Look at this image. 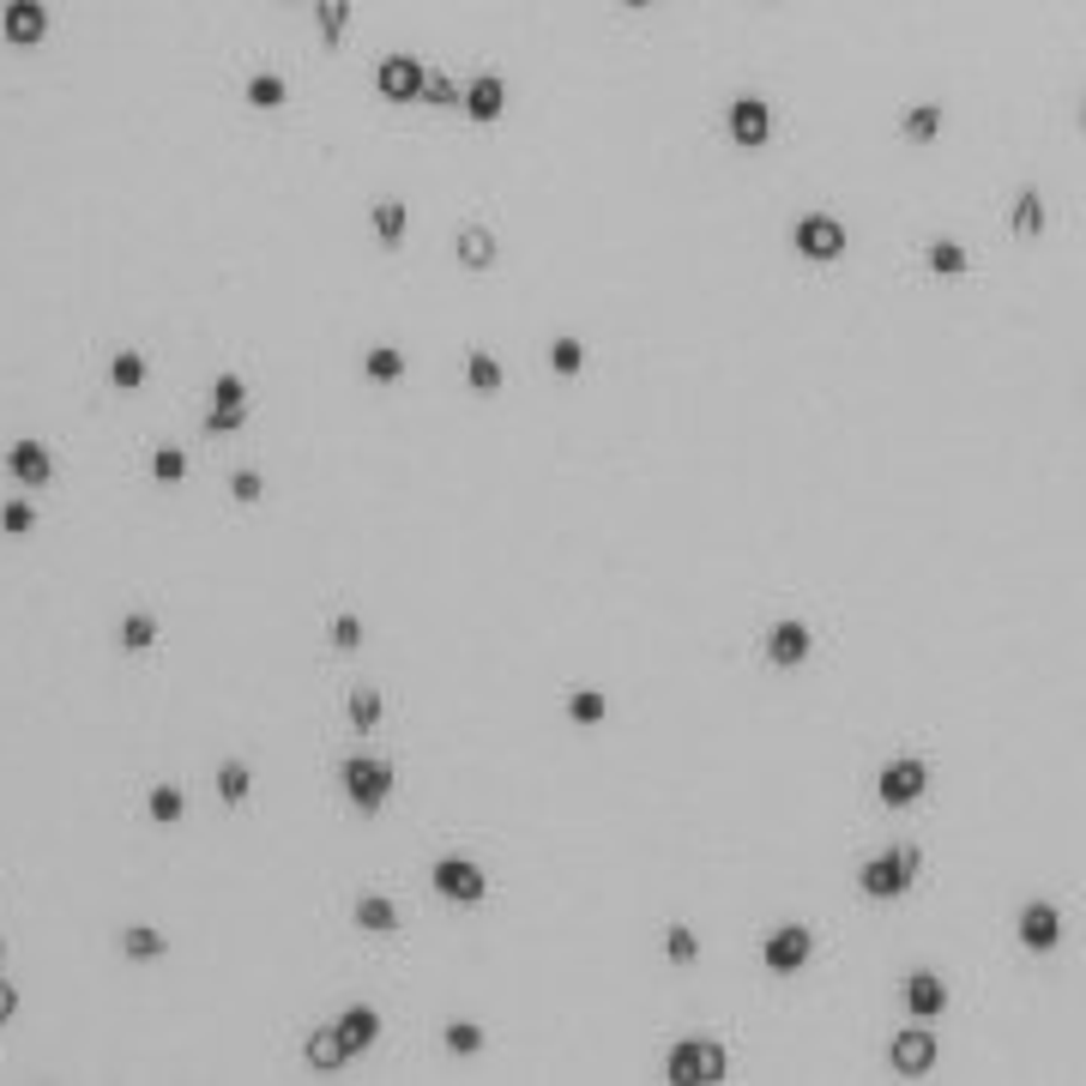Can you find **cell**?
Returning a JSON list of instances; mask_svg holds the SVG:
<instances>
[{"label": "cell", "instance_id": "6da1fadb", "mask_svg": "<svg viewBox=\"0 0 1086 1086\" xmlns=\"http://www.w3.org/2000/svg\"><path fill=\"white\" fill-rule=\"evenodd\" d=\"M917 869H924V851H917V845L881 851V857H869V864L857 869V893H864V900H881V905H893V900H900V893H912Z\"/></svg>", "mask_w": 1086, "mask_h": 1086}, {"label": "cell", "instance_id": "7a4b0ae2", "mask_svg": "<svg viewBox=\"0 0 1086 1086\" xmlns=\"http://www.w3.org/2000/svg\"><path fill=\"white\" fill-rule=\"evenodd\" d=\"M670 1086H719L731 1074V1057H724L719 1038H676L664 1057Z\"/></svg>", "mask_w": 1086, "mask_h": 1086}, {"label": "cell", "instance_id": "3957f363", "mask_svg": "<svg viewBox=\"0 0 1086 1086\" xmlns=\"http://www.w3.org/2000/svg\"><path fill=\"white\" fill-rule=\"evenodd\" d=\"M339 785H344V797H351V809L380 815V809H387V797H393V760H380V755H351V760L339 767Z\"/></svg>", "mask_w": 1086, "mask_h": 1086}, {"label": "cell", "instance_id": "277c9868", "mask_svg": "<svg viewBox=\"0 0 1086 1086\" xmlns=\"http://www.w3.org/2000/svg\"><path fill=\"white\" fill-rule=\"evenodd\" d=\"M429 881H435V893H441L447 905H484V893H489V876H484V864L477 857H435V869H429Z\"/></svg>", "mask_w": 1086, "mask_h": 1086}, {"label": "cell", "instance_id": "5b68a950", "mask_svg": "<svg viewBox=\"0 0 1086 1086\" xmlns=\"http://www.w3.org/2000/svg\"><path fill=\"white\" fill-rule=\"evenodd\" d=\"M791 248L815 266L839 260V254H845V223H839L833 211H803V218L791 223Z\"/></svg>", "mask_w": 1086, "mask_h": 1086}, {"label": "cell", "instance_id": "8992f818", "mask_svg": "<svg viewBox=\"0 0 1086 1086\" xmlns=\"http://www.w3.org/2000/svg\"><path fill=\"white\" fill-rule=\"evenodd\" d=\"M809 954H815V929L809 924H779L767 942H760V966H767L772 978L803 972V966H809Z\"/></svg>", "mask_w": 1086, "mask_h": 1086}, {"label": "cell", "instance_id": "52a82bcc", "mask_svg": "<svg viewBox=\"0 0 1086 1086\" xmlns=\"http://www.w3.org/2000/svg\"><path fill=\"white\" fill-rule=\"evenodd\" d=\"M936 1062H942V1045H936L929 1021H917V1026H905V1033H893V1045H888V1069H893V1074H905V1081H924Z\"/></svg>", "mask_w": 1086, "mask_h": 1086}, {"label": "cell", "instance_id": "ba28073f", "mask_svg": "<svg viewBox=\"0 0 1086 1086\" xmlns=\"http://www.w3.org/2000/svg\"><path fill=\"white\" fill-rule=\"evenodd\" d=\"M924 791H929V760H917V755H900L876 772V797L888 803V809H912Z\"/></svg>", "mask_w": 1086, "mask_h": 1086}, {"label": "cell", "instance_id": "9c48e42d", "mask_svg": "<svg viewBox=\"0 0 1086 1086\" xmlns=\"http://www.w3.org/2000/svg\"><path fill=\"white\" fill-rule=\"evenodd\" d=\"M423 85H429V66H423L417 54H387V61L375 66V91L387 97V103H423Z\"/></svg>", "mask_w": 1086, "mask_h": 1086}, {"label": "cell", "instance_id": "30bf717a", "mask_svg": "<svg viewBox=\"0 0 1086 1086\" xmlns=\"http://www.w3.org/2000/svg\"><path fill=\"white\" fill-rule=\"evenodd\" d=\"M724 133H731V145H743V151H760V145L772 139V109L760 103V97H731Z\"/></svg>", "mask_w": 1086, "mask_h": 1086}, {"label": "cell", "instance_id": "8fae6325", "mask_svg": "<svg viewBox=\"0 0 1086 1086\" xmlns=\"http://www.w3.org/2000/svg\"><path fill=\"white\" fill-rule=\"evenodd\" d=\"M1014 936H1021L1026 954H1057V942H1062V912H1057L1050 900L1021 905V917H1014Z\"/></svg>", "mask_w": 1086, "mask_h": 1086}, {"label": "cell", "instance_id": "7c38bea8", "mask_svg": "<svg viewBox=\"0 0 1086 1086\" xmlns=\"http://www.w3.org/2000/svg\"><path fill=\"white\" fill-rule=\"evenodd\" d=\"M760 646H767V664H772V670H797L803 658H809L815 634H809V622H797V615H779Z\"/></svg>", "mask_w": 1086, "mask_h": 1086}, {"label": "cell", "instance_id": "4fadbf2b", "mask_svg": "<svg viewBox=\"0 0 1086 1086\" xmlns=\"http://www.w3.org/2000/svg\"><path fill=\"white\" fill-rule=\"evenodd\" d=\"M0 37L13 42V49H37L49 37V7L42 0H7L0 7Z\"/></svg>", "mask_w": 1086, "mask_h": 1086}, {"label": "cell", "instance_id": "5bb4252c", "mask_svg": "<svg viewBox=\"0 0 1086 1086\" xmlns=\"http://www.w3.org/2000/svg\"><path fill=\"white\" fill-rule=\"evenodd\" d=\"M900 1002H905V1014H912V1021H942V1008H948V984H942V972H929V966L905 972Z\"/></svg>", "mask_w": 1086, "mask_h": 1086}, {"label": "cell", "instance_id": "9a60e30c", "mask_svg": "<svg viewBox=\"0 0 1086 1086\" xmlns=\"http://www.w3.org/2000/svg\"><path fill=\"white\" fill-rule=\"evenodd\" d=\"M7 472H13L25 489H42L54 477V453L42 441H13L7 447Z\"/></svg>", "mask_w": 1086, "mask_h": 1086}, {"label": "cell", "instance_id": "2e32d148", "mask_svg": "<svg viewBox=\"0 0 1086 1086\" xmlns=\"http://www.w3.org/2000/svg\"><path fill=\"white\" fill-rule=\"evenodd\" d=\"M453 254H459V266L465 272H489V266L501 260V242H496V230L489 223H465L453 236Z\"/></svg>", "mask_w": 1086, "mask_h": 1086}, {"label": "cell", "instance_id": "e0dca14e", "mask_svg": "<svg viewBox=\"0 0 1086 1086\" xmlns=\"http://www.w3.org/2000/svg\"><path fill=\"white\" fill-rule=\"evenodd\" d=\"M465 115L477 121V127H489V121L508 115V85L496 80V73H484V80L465 85Z\"/></svg>", "mask_w": 1086, "mask_h": 1086}, {"label": "cell", "instance_id": "ac0fdd59", "mask_svg": "<svg viewBox=\"0 0 1086 1086\" xmlns=\"http://www.w3.org/2000/svg\"><path fill=\"white\" fill-rule=\"evenodd\" d=\"M332 1026H339V1038H344V1050H351V1057L375 1050V1038H380V1014H375L368 1002H351V1008H344V1014H339Z\"/></svg>", "mask_w": 1086, "mask_h": 1086}, {"label": "cell", "instance_id": "d6986e66", "mask_svg": "<svg viewBox=\"0 0 1086 1086\" xmlns=\"http://www.w3.org/2000/svg\"><path fill=\"white\" fill-rule=\"evenodd\" d=\"M1045 223H1050L1045 194H1038V187H1021V194H1014V211H1008V230H1014L1021 242H1038L1045 236Z\"/></svg>", "mask_w": 1086, "mask_h": 1086}, {"label": "cell", "instance_id": "ffe728a7", "mask_svg": "<svg viewBox=\"0 0 1086 1086\" xmlns=\"http://www.w3.org/2000/svg\"><path fill=\"white\" fill-rule=\"evenodd\" d=\"M302 1057H308V1069L332 1074V1069H344V1062H351V1050H344L339 1026H315V1033H308V1045H302Z\"/></svg>", "mask_w": 1086, "mask_h": 1086}, {"label": "cell", "instance_id": "44dd1931", "mask_svg": "<svg viewBox=\"0 0 1086 1086\" xmlns=\"http://www.w3.org/2000/svg\"><path fill=\"white\" fill-rule=\"evenodd\" d=\"M465 387H472V393H484V399H496L501 387H508V375H501V363H496V356L484 351V344H472V351H465Z\"/></svg>", "mask_w": 1086, "mask_h": 1086}, {"label": "cell", "instance_id": "7402d4cb", "mask_svg": "<svg viewBox=\"0 0 1086 1086\" xmlns=\"http://www.w3.org/2000/svg\"><path fill=\"white\" fill-rule=\"evenodd\" d=\"M368 223H375L380 248H399V242H405V230H411V206H405V199H380V206L368 211Z\"/></svg>", "mask_w": 1086, "mask_h": 1086}, {"label": "cell", "instance_id": "603a6c76", "mask_svg": "<svg viewBox=\"0 0 1086 1086\" xmlns=\"http://www.w3.org/2000/svg\"><path fill=\"white\" fill-rule=\"evenodd\" d=\"M315 19H320V49L339 54L344 30H351V0H315Z\"/></svg>", "mask_w": 1086, "mask_h": 1086}, {"label": "cell", "instance_id": "cb8c5ba5", "mask_svg": "<svg viewBox=\"0 0 1086 1086\" xmlns=\"http://www.w3.org/2000/svg\"><path fill=\"white\" fill-rule=\"evenodd\" d=\"M121 954L145 966V960H163V954H170V942H163V929H151V924H127V929H121Z\"/></svg>", "mask_w": 1086, "mask_h": 1086}, {"label": "cell", "instance_id": "d4e9b609", "mask_svg": "<svg viewBox=\"0 0 1086 1086\" xmlns=\"http://www.w3.org/2000/svg\"><path fill=\"white\" fill-rule=\"evenodd\" d=\"M356 929H375V936H393L399 929V905L387 893H363L356 900Z\"/></svg>", "mask_w": 1086, "mask_h": 1086}, {"label": "cell", "instance_id": "484cf974", "mask_svg": "<svg viewBox=\"0 0 1086 1086\" xmlns=\"http://www.w3.org/2000/svg\"><path fill=\"white\" fill-rule=\"evenodd\" d=\"M399 375H405V351H399V344H375V351L363 356V380H375V387H393Z\"/></svg>", "mask_w": 1086, "mask_h": 1086}, {"label": "cell", "instance_id": "4316f807", "mask_svg": "<svg viewBox=\"0 0 1086 1086\" xmlns=\"http://www.w3.org/2000/svg\"><path fill=\"white\" fill-rule=\"evenodd\" d=\"M924 260H929V272H936V278H966V272H972V254L960 248V242H948V236L929 242Z\"/></svg>", "mask_w": 1086, "mask_h": 1086}, {"label": "cell", "instance_id": "83f0119b", "mask_svg": "<svg viewBox=\"0 0 1086 1086\" xmlns=\"http://www.w3.org/2000/svg\"><path fill=\"white\" fill-rule=\"evenodd\" d=\"M248 791H254L248 760H218V797L230 803V809H242V803H248Z\"/></svg>", "mask_w": 1086, "mask_h": 1086}, {"label": "cell", "instance_id": "f1b7e54d", "mask_svg": "<svg viewBox=\"0 0 1086 1086\" xmlns=\"http://www.w3.org/2000/svg\"><path fill=\"white\" fill-rule=\"evenodd\" d=\"M145 815H151V821H158V827H175V821H182V815H187V797H182V785H151V791H145Z\"/></svg>", "mask_w": 1086, "mask_h": 1086}, {"label": "cell", "instance_id": "f546056e", "mask_svg": "<svg viewBox=\"0 0 1086 1086\" xmlns=\"http://www.w3.org/2000/svg\"><path fill=\"white\" fill-rule=\"evenodd\" d=\"M900 133H905V139H912V145H929V139H942V103H917V109H905Z\"/></svg>", "mask_w": 1086, "mask_h": 1086}, {"label": "cell", "instance_id": "4dcf8cb0", "mask_svg": "<svg viewBox=\"0 0 1086 1086\" xmlns=\"http://www.w3.org/2000/svg\"><path fill=\"white\" fill-rule=\"evenodd\" d=\"M151 640H158V615H151V610L121 615V652H145Z\"/></svg>", "mask_w": 1086, "mask_h": 1086}, {"label": "cell", "instance_id": "1f68e13d", "mask_svg": "<svg viewBox=\"0 0 1086 1086\" xmlns=\"http://www.w3.org/2000/svg\"><path fill=\"white\" fill-rule=\"evenodd\" d=\"M603 712H610V700H603L598 688H574V694H568V719L586 724V731H591V724H603Z\"/></svg>", "mask_w": 1086, "mask_h": 1086}, {"label": "cell", "instance_id": "d6a6232c", "mask_svg": "<svg viewBox=\"0 0 1086 1086\" xmlns=\"http://www.w3.org/2000/svg\"><path fill=\"white\" fill-rule=\"evenodd\" d=\"M344 719H351L356 731H375V724H380V688H351V700H344Z\"/></svg>", "mask_w": 1086, "mask_h": 1086}, {"label": "cell", "instance_id": "836d02e7", "mask_svg": "<svg viewBox=\"0 0 1086 1086\" xmlns=\"http://www.w3.org/2000/svg\"><path fill=\"white\" fill-rule=\"evenodd\" d=\"M248 103L254 109H284L290 103V85L278 80V73H254V80H248Z\"/></svg>", "mask_w": 1086, "mask_h": 1086}, {"label": "cell", "instance_id": "e575fe53", "mask_svg": "<svg viewBox=\"0 0 1086 1086\" xmlns=\"http://www.w3.org/2000/svg\"><path fill=\"white\" fill-rule=\"evenodd\" d=\"M664 960H670V966H694V960H700V942H694L688 924H670L664 929Z\"/></svg>", "mask_w": 1086, "mask_h": 1086}, {"label": "cell", "instance_id": "d590c367", "mask_svg": "<svg viewBox=\"0 0 1086 1086\" xmlns=\"http://www.w3.org/2000/svg\"><path fill=\"white\" fill-rule=\"evenodd\" d=\"M550 368H556L562 380H574L579 368H586V344H579V339H568V332H562V339L550 344Z\"/></svg>", "mask_w": 1086, "mask_h": 1086}, {"label": "cell", "instance_id": "8d00e7d4", "mask_svg": "<svg viewBox=\"0 0 1086 1086\" xmlns=\"http://www.w3.org/2000/svg\"><path fill=\"white\" fill-rule=\"evenodd\" d=\"M447 1050H453V1057H477V1050H484V1026H477V1021H447Z\"/></svg>", "mask_w": 1086, "mask_h": 1086}, {"label": "cell", "instance_id": "74e56055", "mask_svg": "<svg viewBox=\"0 0 1086 1086\" xmlns=\"http://www.w3.org/2000/svg\"><path fill=\"white\" fill-rule=\"evenodd\" d=\"M109 380H115L121 393L145 387V356H139V351H115V363H109Z\"/></svg>", "mask_w": 1086, "mask_h": 1086}, {"label": "cell", "instance_id": "f35d334b", "mask_svg": "<svg viewBox=\"0 0 1086 1086\" xmlns=\"http://www.w3.org/2000/svg\"><path fill=\"white\" fill-rule=\"evenodd\" d=\"M151 477H158V484H182V477H187V453H182V447H158V453H151Z\"/></svg>", "mask_w": 1086, "mask_h": 1086}, {"label": "cell", "instance_id": "ab89813d", "mask_svg": "<svg viewBox=\"0 0 1086 1086\" xmlns=\"http://www.w3.org/2000/svg\"><path fill=\"white\" fill-rule=\"evenodd\" d=\"M332 646H339V652H356V646H363V615H351V610L332 615Z\"/></svg>", "mask_w": 1086, "mask_h": 1086}, {"label": "cell", "instance_id": "60d3db41", "mask_svg": "<svg viewBox=\"0 0 1086 1086\" xmlns=\"http://www.w3.org/2000/svg\"><path fill=\"white\" fill-rule=\"evenodd\" d=\"M30 525H37V508H30V501H7V508H0V532L7 537H25Z\"/></svg>", "mask_w": 1086, "mask_h": 1086}, {"label": "cell", "instance_id": "b9f144b4", "mask_svg": "<svg viewBox=\"0 0 1086 1086\" xmlns=\"http://www.w3.org/2000/svg\"><path fill=\"white\" fill-rule=\"evenodd\" d=\"M423 103H435V109H459L465 97H459V85L447 80V73H429V85H423Z\"/></svg>", "mask_w": 1086, "mask_h": 1086}, {"label": "cell", "instance_id": "7bdbcfd3", "mask_svg": "<svg viewBox=\"0 0 1086 1086\" xmlns=\"http://www.w3.org/2000/svg\"><path fill=\"white\" fill-rule=\"evenodd\" d=\"M211 405H248V380H242V375H218V380H211Z\"/></svg>", "mask_w": 1086, "mask_h": 1086}, {"label": "cell", "instance_id": "ee69618b", "mask_svg": "<svg viewBox=\"0 0 1086 1086\" xmlns=\"http://www.w3.org/2000/svg\"><path fill=\"white\" fill-rule=\"evenodd\" d=\"M242 423H248V405H211L206 429H211V435H236Z\"/></svg>", "mask_w": 1086, "mask_h": 1086}, {"label": "cell", "instance_id": "f6af8a7d", "mask_svg": "<svg viewBox=\"0 0 1086 1086\" xmlns=\"http://www.w3.org/2000/svg\"><path fill=\"white\" fill-rule=\"evenodd\" d=\"M230 496H236L242 508H254V501L266 496V477L260 472H236V477H230Z\"/></svg>", "mask_w": 1086, "mask_h": 1086}, {"label": "cell", "instance_id": "bcb514c9", "mask_svg": "<svg viewBox=\"0 0 1086 1086\" xmlns=\"http://www.w3.org/2000/svg\"><path fill=\"white\" fill-rule=\"evenodd\" d=\"M13 1014H19V984H13V978H0V1026L13 1021Z\"/></svg>", "mask_w": 1086, "mask_h": 1086}, {"label": "cell", "instance_id": "7dc6e473", "mask_svg": "<svg viewBox=\"0 0 1086 1086\" xmlns=\"http://www.w3.org/2000/svg\"><path fill=\"white\" fill-rule=\"evenodd\" d=\"M622 7H634V13H640V7H652V0H622Z\"/></svg>", "mask_w": 1086, "mask_h": 1086}, {"label": "cell", "instance_id": "c3c4849f", "mask_svg": "<svg viewBox=\"0 0 1086 1086\" xmlns=\"http://www.w3.org/2000/svg\"><path fill=\"white\" fill-rule=\"evenodd\" d=\"M1081 127H1086V97H1081Z\"/></svg>", "mask_w": 1086, "mask_h": 1086}, {"label": "cell", "instance_id": "681fc988", "mask_svg": "<svg viewBox=\"0 0 1086 1086\" xmlns=\"http://www.w3.org/2000/svg\"><path fill=\"white\" fill-rule=\"evenodd\" d=\"M284 7H296V0H284Z\"/></svg>", "mask_w": 1086, "mask_h": 1086}]
</instances>
